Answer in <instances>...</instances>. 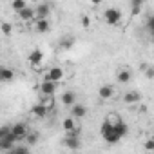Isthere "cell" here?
Instances as JSON below:
<instances>
[{
  "instance_id": "2e32d148",
  "label": "cell",
  "mask_w": 154,
  "mask_h": 154,
  "mask_svg": "<svg viewBox=\"0 0 154 154\" xmlns=\"http://www.w3.org/2000/svg\"><path fill=\"white\" fill-rule=\"evenodd\" d=\"M49 27H51V24H49L47 18H45V20H36V22H35V29H36L38 33H47Z\"/></svg>"
},
{
  "instance_id": "ac0fdd59",
  "label": "cell",
  "mask_w": 154,
  "mask_h": 154,
  "mask_svg": "<svg viewBox=\"0 0 154 154\" xmlns=\"http://www.w3.org/2000/svg\"><path fill=\"white\" fill-rule=\"evenodd\" d=\"M62 127H63V131L65 132H69V131H72L76 125H74V118H65L63 122H62Z\"/></svg>"
},
{
  "instance_id": "7c38bea8",
  "label": "cell",
  "mask_w": 154,
  "mask_h": 154,
  "mask_svg": "<svg viewBox=\"0 0 154 154\" xmlns=\"http://www.w3.org/2000/svg\"><path fill=\"white\" fill-rule=\"evenodd\" d=\"M13 78H15V72H13V69L0 65V84H4V82H11Z\"/></svg>"
},
{
  "instance_id": "44dd1931",
  "label": "cell",
  "mask_w": 154,
  "mask_h": 154,
  "mask_svg": "<svg viewBox=\"0 0 154 154\" xmlns=\"http://www.w3.org/2000/svg\"><path fill=\"white\" fill-rule=\"evenodd\" d=\"M8 154H31V152H29V149H26V147H13Z\"/></svg>"
},
{
  "instance_id": "30bf717a",
  "label": "cell",
  "mask_w": 154,
  "mask_h": 154,
  "mask_svg": "<svg viewBox=\"0 0 154 154\" xmlns=\"http://www.w3.org/2000/svg\"><path fill=\"white\" fill-rule=\"evenodd\" d=\"M87 114V107L84 105V103H74L72 105V109H71V118H84Z\"/></svg>"
},
{
  "instance_id": "603a6c76",
  "label": "cell",
  "mask_w": 154,
  "mask_h": 154,
  "mask_svg": "<svg viewBox=\"0 0 154 154\" xmlns=\"http://www.w3.org/2000/svg\"><path fill=\"white\" fill-rule=\"evenodd\" d=\"M131 6H132V13L136 15L140 9H141V6H143V2H141V0H132V2H131Z\"/></svg>"
},
{
  "instance_id": "ba28073f",
  "label": "cell",
  "mask_w": 154,
  "mask_h": 154,
  "mask_svg": "<svg viewBox=\"0 0 154 154\" xmlns=\"http://www.w3.org/2000/svg\"><path fill=\"white\" fill-rule=\"evenodd\" d=\"M98 96H100V100H111V98L114 96V87L109 85V84L102 85V87L98 89Z\"/></svg>"
},
{
  "instance_id": "f1b7e54d",
  "label": "cell",
  "mask_w": 154,
  "mask_h": 154,
  "mask_svg": "<svg viewBox=\"0 0 154 154\" xmlns=\"http://www.w3.org/2000/svg\"><path fill=\"white\" fill-rule=\"evenodd\" d=\"M145 149H147V150H152V149H154V141H152V140H147V141H145Z\"/></svg>"
},
{
  "instance_id": "4316f807",
  "label": "cell",
  "mask_w": 154,
  "mask_h": 154,
  "mask_svg": "<svg viewBox=\"0 0 154 154\" xmlns=\"http://www.w3.org/2000/svg\"><path fill=\"white\" fill-rule=\"evenodd\" d=\"M147 29H149L150 33L154 31V17H152V15H149V20H147Z\"/></svg>"
},
{
  "instance_id": "3957f363",
  "label": "cell",
  "mask_w": 154,
  "mask_h": 154,
  "mask_svg": "<svg viewBox=\"0 0 154 154\" xmlns=\"http://www.w3.org/2000/svg\"><path fill=\"white\" fill-rule=\"evenodd\" d=\"M9 132L15 136V140H17V141H20V140H26V136L29 134V129H27V125H26V123L18 122V123L11 125V131H9Z\"/></svg>"
},
{
  "instance_id": "e0dca14e",
  "label": "cell",
  "mask_w": 154,
  "mask_h": 154,
  "mask_svg": "<svg viewBox=\"0 0 154 154\" xmlns=\"http://www.w3.org/2000/svg\"><path fill=\"white\" fill-rule=\"evenodd\" d=\"M18 17H20V18H22V20H31V18H33V17H35V9H33V8H29V6H27V8H26V9H22V11H20V13H18Z\"/></svg>"
},
{
  "instance_id": "cb8c5ba5",
  "label": "cell",
  "mask_w": 154,
  "mask_h": 154,
  "mask_svg": "<svg viewBox=\"0 0 154 154\" xmlns=\"http://www.w3.org/2000/svg\"><path fill=\"white\" fill-rule=\"evenodd\" d=\"M72 42H74V38H71V36H69V38H63V40H62V47H63V49H71V47H72Z\"/></svg>"
},
{
  "instance_id": "8992f818",
  "label": "cell",
  "mask_w": 154,
  "mask_h": 154,
  "mask_svg": "<svg viewBox=\"0 0 154 154\" xmlns=\"http://www.w3.org/2000/svg\"><path fill=\"white\" fill-rule=\"evenodd\" d=\"M42 60H44V53H42V49H33V51L27 54V62H29L33 67H38V65L42 63Z\"/></svg>"
},
{
  "instance_id": "7a4b0ae2",
  "label": "cell",
  "mask_w": 154,
  "mask_h": 154,
  "mask_svg": "<svg viewBox=\"0 0 154 154\" xmlns=\"http://www.w3.org/2000/svg\"><path fill=\"white\" fill-rule=\"evenodd\" d=\"M103 18H105V22L109 26H118L120 20H122V11L118 8H109V9H105Z\"/></svg>"
},
{
  "instance_id": "277c9868",
  "label": "cell",
  "mask_w": 154,
  "mask_h": 154,
  "mask_svg": "<svg viewBox=\"0 0 154 154\" xmlns=\"http://www.w3.org/2000/svg\"><path fill=\"white\" fill-rule=\"evenodd\" d=\"M62 78H63V69L62 67H51L45 74V80H49L53 84H58Z\"/></svg>"
},
{
  "instance_id": "5bb4252c",
  "label": "cell",
  "mask_w": 154,
  "mask_h": 154,
  "mask_svg": "<svg viewBox=\"0 0 154 154\" xmlns=\"http://www.w3.org/2000/svg\"><path fill=\"white\" fill-rule=\"evenodd\" d=\"M140 100H141V94H140L138 91H129V93L123 94V102H125V103H136V102H140Z\"/></svg>"
},
{
  "instance_id": "484cf974",
  "label": "cell",
  "mask_w": 154,
  "mask_h": 154,
  "mask_svg": "<svg viewBox=\"0 0 154 154\" xmlns=\"http://www.w3.org/2000/svg\"><path fill=\"white\" fill-rule=\"evenodd\" d=\"M9 131H11V127H8V125H2V127H0V140L6 138V136L9 134Z\"/></svg>"
},
{
  "instance_id": "9a60e30c",
  "label": "cell",
  "mask_w": 154,
  "mask_h": 154,
  "mask_svg": "<svg viewBox=\"0 0 154 154\" xmlns=\"http://www.w3.org/2000/svg\"><path fill=\"white\" fill-rule=\"evenodd\" d=\"M74 102H76V94L72 91H65L62 94V103L63 105H74Z\"/></svg>"
},
{
  "instance_id": "8fae6325",
  "label": "cell",
  "mask_w": 154,
  "mask_h": 154,
  "mask_svg": "<svg viewBox=\"0 0 154 154\" xmlns=\"http://www.w3.org/2000/svg\"><path fill=\"white\" fill-rule=\"evenodd\" d=\"M31 114L35 116V118H45L47 116V105L45 103H36V105H33L31 107Z\"/></svg>"
},
{
  "instance_id": "7402d4cb",
  "label": "cell",
  "mask_w": 154,
  "mask_h": 154,
  "mask_svg": "<svg viewBox=\"0 0 154 154\" xmlns=\"http://www.w3.org/2000/svg\"><path fill=\"white\" fill-rule=\"evenodd\" d=\"M0 29H2V33L6 35V36H9L11 35V24H8V22H2V24H0Z\"/></svg>"
},
{
  "instance_id": "d6986e66",
  "label": "cell",
  "mask_w": 154,
  "mask_h": 154,
  "mask_svg": "<svg viewBox=\"0 0 154 154\" xmlns=\"http://www.w3.org/2000/svg\"><path fill=\"white\" fill-rule=\"evenodd\" d=\"M11 8H13L15 11H18V13H20L22 9H26V8H27V2H26V0H15V2L11 4Z\"/></svg>"
},
{
  "instance_id": "9c48e42d",
  "label": "cell",
  "mask_w": 154,
  "mask_h": 154,
  "mask_svg": "<svg viewBox=\"0 0 154 154\" xmlns=\"http://www.w3.org/2000/svg\"><path fill=\"white\" fill-rule=\"evenodd\" d=\"M15 143H17V140H15V136L9 132L6 138H2V140H0V150H11L13 147H15Z\"/></svg>"
},
{
  "instance_id": "52a82bcc",
  "label": "cell",
  "mask_w": 154,
  "mask_h": 154,
  "mask_svg": "<svg viewBox=\"0 0 154 154\" xmlns=\"http://www.w3.org/2000/svg\"><path fill=\"white\" fill-rule=\"evenodd\" d=\"M40 91H42L44 96H51V98H53V94H54V91H56V84H53V82H49V80H44V82L40 84Z\"/></svg>"
},
{
  "instance_id": "4fadbf2b",
  "label": "cell",
  "mask_w": 154,
  "mask_h": 154,
  "mask_svg": "<svg viewBox=\"0 0 154 154\" xmlns=\"http://www.w3.org/2000/svg\"><path fill=\"white\" fill-rule=\"evenodd\" d=\"M63 145H65L67 149H71V150H76V149L82 147V140H80V138H72V136H65Z\"/></svg>"
},
{
  "instance_id": "6da1fadb",
  "label": "cell",
  "mask_w": 154,
  "mask_h": 154,
  "mask_svg": "<svg viewBox=\"0 0 154 154\" xmlns=\"http://www.w3.org/2000/svg\"><path fill=\"white\" fill-rule=\"evenodd\" d=\"M100 132H102V138L109 143V145H116L120 140H122V134L118 132L116 129V122H111V120H105L100 127Z\"/></svg>"
},
{
  "instance_id": "f546056e",
  "label": "cell",
  "mask_w": 154,
  "mask_h": 154,
  "mask_svg": "<svg viewBox=\"0 0 154 154\" xmlns=\"http://www.w3.org/2000/svg\"><path fill=\"white\" fill-rule=\"evenodd\" d=\"M145 74H147V78H152V76H154V69L152 67H147V72Z\"/></svg>"
},
{
  "instance_id": "5b68a950",
  "label": "cell",
  "mask_w": 154,
  "mask_h": 154,
  "mask_svg": "<svg viewBox=\"0 0 154 154\" xmlns=\"http://www.w3.org/2000/svg\"><path fill=\"white\" fill-rule=\"evenodd\" d=\"M49 13H51V6H49L47 2L38 4L36 9H35V17H36V20H45V18L49 17Z\"/></svg>"
},
{
  "instance_id": "83f0119b",
  "label": "cell",
  "mask_w": 154,
  "mask_h": 154,
  "mask_svg": "<svg viewBox=\"0 0 154 154\" xmlns=\"http://www.w3.org/2000/svg\"><path fill=\"white\" fill-rule=\"evenodd\" d=\"M82 26H84V27H89V26H91V20H89V17H85V15L82 17Z\"/></svg>"
},
{
  "instance_id": "d4e9b609",
  "label": "cell",
  "mask_w": 154,
  "mask_h": 154,
  "mask_svg": "<svg viewBox=\"0 0 154 154\" xmlns=\"http://www.w3.org/2000/svg\"><path fill=\"white\" fill-rule=\"evenodd\" d=\"M36 140H38V132H33V134H27V136H26V141H27L29 145H33Z\"/></svg>"
},
{
  "instance_id": "ffe728a7",
  "label": "cell",
  "mask_w": 154,
  "mask_h": 154,
  "mask_svg": "<svg viewBox=\"0 0 154 154\" xmlns=\"http://www.w3.org/2000/svg\"><path fill=\"white\" fill-rule=\"evenodd\" d=\"M129 80H131V72L129 71H120L118 72V82L120 84H127Z\"/></svg>"
}]
</instances>
